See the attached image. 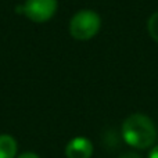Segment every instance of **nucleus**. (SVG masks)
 I'll list each match as a JSON object with an SVG mask.
<instances>
[{
    "instance_id": "2",
    "label": "nucleus",
    "mask_w": 158,
    "mask_h": 158,
    "mask_svg": "<svg viewBox=\"0 0 158 158\" xmlns=\"http://www.w3.org/2000/svg\"><path fill=\"white\" fill-rule=\"evenodd\" d=\"M101 19L97 13L92 10H82L71 18L69 32L77 40H89L97 35Z\"/></svg>"
},
{
    "instance_id": "7",
    "label": "nucleus",
    "mask_w": 158,
    "mask_h": 158,
    "mask_svg": "<svg viewBox=\"0 0 158 158\" xmlns=\"http://www.w3.org/2000/svg\"><path fill=\"white\" fill-rule=\"evenodd\" d=\"M17 158H40V157L35 153H29V151H28V153H22L21 156H18Z\"/></svg>"
},
{
    "instance_id": "5",
    "label": "nucleus",
    "mask_w": 158,
    "mask_h": 158,
    "mask_svg": "<svg viewBox=\"0 0 158 158\" xmlns=\"http://www.w3.org/2000/svg\"><path fill=\"white\" fill-rule=\"evenodd\" d=\"M17 142L11 135H0V158H15Z\"/></svg>"
},
{
    "instance_id": "9",
    "label": "nucleus",
    "mask_w": 158,
    "mask_h": 158,
    "mask_svg": "<svg viewBox=\"0 0 158 158\" xmlns=\"http://www.w3.org/2000/svg\"><path fill=\"white\" fill-rule=\"evenodd\" d=\"M148 158H158V146H156V147L150 151V156H148Z\"/></svg>"
},
{
    "instance_id": "3",
    "label": "nucleus",
    "mask_w": 158,
    "mask_h": 158,
    "mask_svg": "<svg viewBox=\"0 0 158 158\" xmlns=\"http://www.w3.org/2000/svg\"><path fill=\"white\" fill-rule=\"evenodd\" d=\"M57 0H27L22 7L24 14L33 22H46L54 15Z\"/></svg>"
},
{
    "instance_id": "1",
    "label": "nucleus",
    "mask_w": 158,
    "mask_h": 158,
    "mask_svg": "<svg viewBox=\"0 0 158 158\" xmlns=\"http://www.w3.org/2000/svg\"><path fill=\"white\" fill-rule=\"evenodd\" d=\"M122 137L129 146L136 148H147L157 139L154 122L143 114H132L122 123Z\"/></svg>"
},
{
    "instance_id": "6",
    "label": "nucleus",
    "mask_w": 158,
    "mask_h": 158,
    "mask_svg": "<svg viewBox=\"0 0 158 158\" xmlns=\"http://www.w3.org/2000/svg\"><path fill=\"white\" fill-rule=\"evenodd\" d=\"M147 29L151 38L156 42H158V11L150 17V19L147 22Z\"/></svg>"
},
{
    "instance_id": "4",
    "label": "nucleus",
    "mask_w": 158,
    "mask_h": 158,
    "mask_svg": "<svg viewBox=\"0 0 158 158\" xmlns=\"http://www.w3.org/2000/svg\"><path fill=\"white\" fill-rule=\"evenodd\" d=\"M93 154V144L86 137H74L65 147L67 158H90Z\"/></svg>"
},
{
    "instance_id": "8",
    "label": "nucleus",
    "mask_w": 158,
    "mask_h": 158,
    "mask_svg": "<svg viewBox=\"0 0 158 158\" xmlns=\"http://www.w3.org/2000/svg\"><path fill=\"white\" fill-rule=\"evenodd\" d=\"M119 158H142V157L135 154V153H126V154H122Z\"/></svg>"
}]
</instances>
